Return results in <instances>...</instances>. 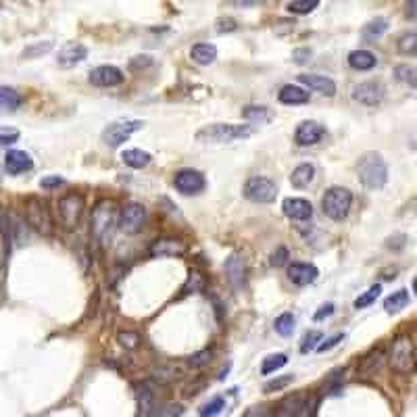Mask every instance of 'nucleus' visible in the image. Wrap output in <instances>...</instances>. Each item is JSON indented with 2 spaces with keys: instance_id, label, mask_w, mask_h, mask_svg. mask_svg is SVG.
I'll return each mask as SVG.
<instances>
[{
  "instance_id": "nucleus-37",
  "label": "nucleus",
  "mask_w": 417,
  "mask_h": 417,
  "mask_svg": "<svg viewBox=\"0 0 417 417\" xmlns=\"http://www.w3.org/2000/svg\"><path fill=\"white\" fill-rule=\"evenodd\" d=\"M394 75H396V80L409 84L411 88H417V67L398 65V67H394Z\"/></svg>"
},
{
  "instance_id": "nucleus-30",
  "label": "nucleus",
  "mask_w": 417,
  "mask_h": 417,
  "mask_svg": "<svg viewBox=\"0 0 417 417\" xmlns=\"http://www.w3.org/2000/svg\"><path fill=\"white\" fill-rule=\"evenodd\" d=\"M407 305H409V292H407L405 288L392 292V294L384 300V309H386V313H390V315H394V313L403 311Z\"/></svg>"
},
{
  "instance_id": "nucleus-25",
  "label": "nucleus",
  "mask_w": 417,
  "mask_h": 417,
  "mask_svg": "<svg viewBox=\"0 0 417 417\" xmlns=\"http://www.w3.org/2000/svg\"><path fill=\"white\" fill-rule=\"evenodd\" d=\"M313 180H315V167L309 165V163H302L298 165L292 176H290V184L296 188V190H305L313 184Z\"/></svg>"
},
{
  "instance_id": "nucleus-31",
  "label": "nucleus",
  "mask_w": 417,
  "mask_h": 417,
  "mask_svg": "<svg viewBox=\"0 0 417 417\" xmlns=\"http://www.w3.org/2000/svg\"><path fill=\"white\" fill-rule=\"evenodd\" d=\"M396 50L405 57H417V32L403 34L396 42Z\"/></svg>"
},
{
  "instance_id": "nucleus-47",
  "label": "nucleus",
  "mask_w": 417,
  "mask_h": 417,
  "mask_svg": "<svg viewBox=\"0 0 417 417\" xmlns=\"http://www.w3.org/2000/svg\"><path fill=\"white\" fill-rule=\"evenodd\" d=\"M63 184H65V180L59 178V176H46V178L40 180V188H44V190H55V188H59Z\"/></svg>"
},
{
  "instance_id": "nucleus-15",
  "label": "nucleus",
  "mask_w": 417,
  "mask_h": 417,
  "mask_svg": "<svg viewBox=\"0 0 417 417\" xmlns=\"http://www.w3.org/2000/svg\"><path fill=\"white\" fill-rule=\"evenodd\" d=\"M88 57V48L80 42H67L61 50H59V57H57V63L63 67V69H71L75 65H80L84 59Z\"/></svg>"
},
{
  "instance_id": "nucleus-52",
  "label": "nucleus",
  "mask_w": 417,
  "mask_h": 417,
  "mask_svg": "<svg viewBox=\"0 0 417 417\" xmlns=\"http://www.w3.org/2000/svg\"><path fill=\"white\" fill-rule=\"evenodd\" d=\"M405 17L409 21H417V0H405Z\"/></svg>"
},
{
  "instance_id": "nucleus-6",
  "label": "nucleus",
  "mask_w": 417,
  "mask_h": 417,
  "mask_svg": "<svg viewBox=\"0 0 417 417\" xmlns=\"http://www.w3.org/2000/svg\"><path fill=\"white\" fill-rule=\"evenodd\" d=\"M350 204H353V194L346 188H340V186H334V188L326 190V194L322 198L324 215H328L334 222H342L348 215Z\"/></svg>"
},
{
  "instance_id": "nucleus-48",
  "label": "nucleus",
  "mask_w": 417,
  "mask_h": 417,
  "mask_svg": "<svg viewBox=\"0 0 417 417\" xmlns=\"http://www.w3.org/2000/svg\"><path fill=\"white\" fill-rule=\"evenodd\" d=\"M340 340H344V334H334V336L326 338L324 342H320L315 350H318V353H326V350H332V348H334V346H336V344H338Z\"/></svg>"
},
{
  "instance_id": "nucleus-27",
  "label": "nucleus",
  "mask_w": 417,
  "mask_h": 417,
  "mask_svg": "<svg viewBox=\"0 0 417 417\" xmlns=\"http://www.w3.org/2000/svg\"><path fill=\"white\" fill-rule=\"evenodd\" d=\"M307 403H309L307 394L286 396V398L282 401V405H280L278 415H302V413H305L302 409H307Z\"/></svg>"
},
{
  "instance_id": "nucleus-4",
  "label": "nucleus",
  "mask_w": 417,
  "mask_h": 417,
  "mask_svg": "<svg viewBox=\"0 0 417 417\" xmlns=\"http://www.w3.org/2000/svg\"><path fill=\"white\" fill-rule=\"evenodd\" d=\"M25 222L42 236H50L55 232V222H52L50 208H48L46 200H42L38 196H29L25 200Z\"/></svg>"
},
{
  "instance_id": "nucleus-9",
  "label": "nucleus",
  "mask_w": 417,
  "mask_h": 417,
  "mask_svg": "<svg viewBox=\"0 0 417 417\" xmlns=\"http://www.w3.org/2000/svg\"><path fill=\"white\" fill-rule=\"evenodd\" d=\"M244 196L257 204H270L278 198V186L270 178H250L244 184Z\"/></svg>"
},
{
  "instance_id": "nucleus-28",
  "label": "nucleus",
  "mask_w": 417,
  "mask_h": 417,
  "mask_svg": "<svg viewBox=\"0 0 417 417\" xmlns=\"http://www.w3.org/2000/svg\"><path fill=\"white\" fill-rule=\"evenodd\" d=\"M388 29V19L384 17H376L374 21H370L368 25H363L361 29V36L365 42H376L378 38H382Z\"/></svg>"
},
{
  "instance_id": "nucleus-14",
  "label": "nucleus",
  "mask_w": 417,
  "mask_h": 417,
  "mask_svg": "<svg viewBox=\"0 0 417 417\" xmlns=\"http://www.w3.org/2000/svg\"><path fill=\"white\" fill-rule=\"evenodd\" d=\"M326 136V128L318 121H302L298 123L296 132H294V142L298 146H313L322 142V138Z\"/></svg>"
},
{
  "instance_id": "nucleus-41",
  "label": "nucleus",
  "mask_w": 417,
  "mask_h": 417,
  "mask_svg": "<svg viewBox=\"0 0 417 417\" xmlns=\"http://www.w3.org/2000/svg\"><path fill=\"white\" fill-rule=\"evenodd\" d=\"M52 48V42H38V44H32L23 50V57L25 59H36L40 55H46V52Z\"/></svg>"
},
{
  "instance_id": "nucleus-1",
  "label": "nucleus",
  "mask_w": 417,
  "mask_h": 417,
  "mask_svg": "<svg viewBox=\"0 0 417 417\" xmlns=\"http://www.w3.org/2000/svg\"><path fill=\"white\" fill-rule=\"evenodd\" d=\"M115 224H117V204L113 200H98L90 219L92 238L104 246L113 236Z\"/></svg>"
},
{
  "instance_id": "nucleus-32",
  "label": "nucleus",
  "mask_w": 417,
  "mask_h": 417,
  "mask_svg": "<svg viewBox=\"0 0 417 417\" xmlns=\"http://www.w3.org/2000/svg\"><path fill=\"white\" fill-rule=\"evenodd\" d=\"M286 363H288V357H286L284 353L270 355V357L263 359V365H261V374H263V376H270V374H274L276 370L284 368Z\"/></svg>"
},
{
  "instance_id": "nucleus-5",
  "label": "nucleus",
  "mask_w": 417,
  "mask_h": 417,
  "mask_svg": "<svg viewBox=\"0 0 417 417\" xmlns=\"http://www.w3.org/2000/svg\"><path fill=\"white\" fill-rule=\"evenodd\" d=\"M390 368L392 372L407 376L415 370V348L409 336L401 334L392 340V348H390Z\"/></svg>"
},
{
  "instance_id": "nucleus-29",
  "label": "nucleus",
  "mask_w": 417,
  "mask_h": 417,
  "mask_svg": "<svg viewBox=\"0 0 417 417\" xmlns=\"http://www.w3.org/2000/svg\"><path fill=\"white\" fill-rule=\"evenodd\" d=\"M121 159H123L126 165H130L134 169H142V167H146L152 161V156L148 152L140 150V148H128V150H123Z\"/></svg>"
},
{
  "instance_id": "nucleus-3",
  "label": "nucleus",
  "mask_w": 417,
  "mask_h": 417,
  "mask_svg": "<svg viewBox=\"0 0 417 417\" xmlns=\"http://www.w3.org/2000/svg\"><path fill=\"white\" fill-rule=\"evenodd\" d=\"M252 134L250 126H236V123H213L206 126L196 134L198 142L204 144H228L236 140H244Z\"/></svg>"
},
{
  "instance_id": "nucleus-33",
  "label": "nucleus",
  "mask_w": 417,
  "mask_h": 417,
  "mask_svg": "<svg viewBox=\"0 0 417 417\" xmlns=\"http://www.w3.org/2000/svg\"><path fill=\"white\" fill-rule=\"evenodd\" d=\"M320 7V0H292V3L286 7L288 13L292 15H309Z\"/></svg>"
},
{
  "instance_id": "nucleus-43",
  "label": "nucleus",
  "mask_w": 417,
  "mask_h": 417,
  "mask_svg": "<svg viewBox=\"0 0 417 417\" xmlns=\"http://www.w3.org/2000/svg\"><path fill=\"white\" fill-rule=\"evenodd\" d=\"M117 342H119L123 348L132 350V348H136V346L140 344V334H136V332H121V334L117 336Z\"/></svg>"
},
{
  "instance_id": "nucleus-42",
  "label": "nucleus",
  "mask_w": 417,
  "mask_h": 417,
  "mask_svg": "<svg viewBox=\"0 0 417 417\" xmlns=\"http://www.w3.org/2000/svg\"><path fill=\"white\" fill-rule=\"evenodd\" d=\"M184 413V409L180 407V405H169V403H165V405H161V407H154L152 411H148L146 415H182Z\"/></svg>"
},
{
  "instance_id": "nucleus-20",
  "label": "nucleus",
  "mask_w": 417,
  "mask_h": 417,
  "mask_svg": "<svg viewBox=\"0 0 417 417\" xmlns=\"http://www.w3.org/2000/svg\"><path fill=\"white\" fill-rule=\"evenodd\" d=\"M5 167L11 176H19L23 171H29L34 167V161L25 150H9L5 156Z\"/></svg>"
},
{
  "instance_id": "nucleus-36",
  "label": "nucleus",
  "mask_w": 417,
  "mask_h": 417,
  "mask_svg": "<svg viewBox=\"0 0 417 417\" xmlns=\"http://www.w3.org/2000/svg\"><path fill=\"white\" fill-rule=\"evenodd\" d=\"M226 409V401H224V396H213L211 401L208 403H204L200 409H198V413L202 415V417H213V415H219L222 411Z\"/></svg>"
},
{
  "instance_id": "nucleus-54",
  "label": "nucleus",
  "mask_w": 417,
  "mask_h": 417,
  "mask_svg": "<svg viewBox=\"0 0 417 417\" xmlns=\"http://www.w3.org/2000/svg\"><path fill=\"white\" fill-rule=\"evenodd\" d=\"M332 313H334V305H332V302H328V305H324V307H322V309L315 313V315H313V320H315V322H322V320L330 318Z\"/></svg>"
},
{
  "instance_id": "nucleus-46",
  "label": "nucleus",
  "mask_w": 417,
  "mask_h": 417,
  "mask_svg": "<svg viewBox=\"0 0 417 417\" xmlns=\"http://www.w3.org/2000/svg\"><path fill=\"white\" fill-rule=\"evenodd\" d=\"M292 380H294V376H282V378H276V380H272V382H267L265 384V392H278V390H282V388H286V386H290L292 384Z\"/></svg>"
},
{
  "instance_id": "nucleus-56",
  "label": "nucleus",
  "mask_w": 417,
  "mask_h": 417,
  "mask_svg": "<svg viewBox=\"0 0 417 417\" xmlns=\"http://www.w3.org/2000/svg\"><path fill=\"white\" fill-rule=\"evenodd\" d=\"M230 3H232L234 7H238V9H250V7L261 5L263 0H230Z\"/></svg>"
},
{
  "instance_id": "nucleus-38",
  "label": "nucleus",
  "mask_w": 417,
  "mask_h": 417,
  "mask_svg": "<svg viewBox=\"0 0 417 417\" xmlns=\"http://www.w3.org/2000/svg\"><path fill=\"white\" fill-rule=\"evenodd\" d=\"M242 115H244V119H248L252 123H265V121H270V113H267L265 107H246L242 111Z\"/></svg>"
},
{
  "instance_id": "nucleus-8",
  "label": "nucleus",
  "mask_w": 417,
  "mask_h": 417,
  "mask_svg": "<svg viewBox=\"0 0 417 417\" xmlns=\"http://www.w3.org/2000/svg\"><path fill=\"white\" fill-rule=\"evenodd\" d=\"M142 121L138 119H117L113 123H109L102 132V142L107 144L109 148H117L121 146L126 140H130L138 130H142Z\"/></svg>"
},
{
  "instance_id": "nucleus-12",
  "label": "nucleus",
  "mask_w": 417,
  "mask_h": 417,
  "mask_svg": "<svg viewBox=\"0 0 417 417\" xmlns=\"http://www.w3.org/2000/svg\"><path fill=\"white\" fill-rule=\"evenodd\" d=\"M174 186H176V190L182 192V194H198V192L204 190L206 180H204V176H202L200 171H196V169H182V171L176 174Z\"/></svg>"
},
{
  "instance_id": "nucleus-55",
  "label": "nucleus",
  "mask_w": 417,
  "mask_h": 417,
  "mask_svg": "<svg viewBox=\"0 0 417 417\" xmlns=\"http://www.w3.org/2000/svg\"><path fill=\"white\" fill-rule=\"evenodd\" d=\"M192 286V290H200L202 286H204V282H202V278L198 276V274H190V280H188V284L184 286V290H188Z\"/></svg>"
},
{
  "instance_id": "nucleus-40",
  "label": "nucleus",
  "mask_w": 417,
  "mask_h": 417,
  "mask_svg": "<svg viewBox=\"0 0 417 417\" xmlns=\"http://www.w3.org/2000/svg\"><path fill=\"white\" fill-rule=\"evenodd\" d=\"M322 332H307L305 334V338H302V342H300V353L302 355H307V353H311V350H315L318 348V342H322Z\"/></svg>"
},
{
  "instance_id": "nucleus-51",
  "label": "nucleus",
  "mask_w": 417,
  "mask_h": 417,
  "mask_svg": "<svg viewBox=\"0 0 417 417\" xmlns=\"http://www.w3.org/2000/svg\"><path fill=\"white\" fill-rule=\"evenodd\" d=\"M405 244H407V236H405V234H398V236L388 238V244H386V246L392 248V250H403Z\"/></svg>"
},
{
  "instance_id": "nucleus-11",
  "label": "nucleus",
  "mask_w": 417,
  "mask_h": 417,
  "mask_svg": "<svg viewBox=\"0 0 417 417\" xmlns=\"http://www.w3.org/2000/svg\"><path fill=\"white\" fill-rule=\"evenodd\" d=\"M355 102H361L365 107H376L384 100V88L380 82H361L350 92Z\"/></svg>"
},
{
  "instance_id": "nucleus-26",
  "label": "nucleus",
  "mask_w": 417,
  "mask_h": 417,
  "mask_svg": "<svg viewBox=\"0 0 417 417\" xmlns=\"http://www.w3.org/2000/svg\"><path fill=\"white\" fill-rule=\"evenodd\" d=\"M278 98H280L282 104H307V102H309V92H305V90L298 88V86L288 84V86H284V88L280 90Z\"/></svg>"
},
{
  "instance_id": "nucleus-13",
  "label": "nucleus",
  "mask_w": 417,
  "mask_h": 417,
  "mask_svg": "<svg viewBox=\"0 0 417 417\" xmlns=\"http://www.w3.org/2000/svg\"><path fill=\"white\" fill-rule=\"evenodd\" d=\"M90 84L98 86V88H113V86H119L123 84L126 75L121 69L113 67V65H100V67H94L88 75Z\"/></svg>"
},
{
  "instance_id": "nucleus-23",
  "label": "nucleus",
  "mask_w": 417,
  "mask_h": 417,
  "mask_svg": "<svg viewBox=\"0 0 417 417\" xmlns=\"http://www.w3.org/2000/svg\"><path fill=\"white\" fill-rule=\"evenodd\" d=\"M21 107V94L9 86H0V113H15Z\"/></svg>"
},
{
  "instance_id": "nucleus-44",
  "label": "nucleus",
  "mask_w": 417,
  "mask_h": 417,
  "mask_svg": "<svg viewBox=\"0 0 417 417\" xmlns=\"http://www.w3.org/2000/svg\"><path fill=\"white\" fill-rule=\"evenodd\" d=\"M138 403H140V409H144V415H146L150 411V407H152V392H150V388L146 384H142L138 388Z\"/></svg>"
},
{
  "instance_id": "nucleus-18",
  "label": "nucleus",
  "mask_w": 417,
  "mask_h": 417,
  "mask_svg": "<svg viewBox=\"0 0 417 417\" xmlns=\"http://www.w3.org/2000/svg\"><path fill=\"white\" fill-rule=\"evenodd\" d=\"M282 208H284V215L292 222H307L313 215V206L305 198H286Z\"/></svg>"
},
{
  "instance_id": "nucleus-50",
  "label": "nucleus",
  "mask_w": 417,
  "mask_h": 417,
  "mask_svg": "<svg viewBox=\"0 0 417 417\" xmlns=\"http://www.w3.org/2000/svg\"><path fill=\"white\" fill-rule=\"evenodd\" d=\"M236 29H238V25H236L234 19H230V17L217 19V32H219V34H224V32H236Z\"/></svg>"
},
{
  "instance_id": "nucleus-53",
  "label": "nucleus",
  "mask_w": 417,
  "mask_h": 417,
  "mask_svg": "<svg viewBox=\"0 0 417 417\" xmlns=\"http://www.w3.org/2000/svg\"><path fill=\"white\" fill-rule=\"evenodd\" d=\"M309 57H311V50H309V48H298V50H294V52H292V61H294V63H298V65L307 63V61H309Z\"/></svg>"
},
{
  "instance_id": "nucleus-22",
  "label": "nucleus",
  "mask_w": 417,
  "mask_h": 417,
  "mask_svg": "<svg viewBox=\"0 0 417 417\" xmlns=\"http://www.w3.org/2000/svg\"><path fill=\"white\" fill-rule=\"evenodd\" d=\"M346 61L355 71H370V69H374L378 65L376 55L370 50H353Z\"/></svg>"
},
{
  "instance_id": "nucleus-16",
  "label": "nucleus",
  "mask_w": 417,
  "mask_h": 417,
  "mask_svg": "<svg viewBox=\"0 0 417 417\" xmlns=\"http://www.w3.org/2000/svg\"><path fill=\"white\" fill-rule=\"evenodd\" d=\"M186 252L188 246L180 238H161L150 246V257H184Z\"/></svg>"
},
{
  "instance_id": "nucleus-49",
  "label": "nucleus",
  "mask_w": 417,
  "mask_h": 417,
  "mask_svg": "<svg viewBox=\"0 0 417 417\" xmlns=\"http://www.w3.org/2000/svg\"><path fill=\"white\" fill-rule=\"evenodd\" d=\"M288 261V250L284 246H280L274 254H272V265L274 267H284Z\"/></svg>"
},
{
  "instance_id": "nucleus-21",
  "label": "nucleus",
  "mask_w": 417,
  "mask_h": 417,
  "mask_svg": "<svg viewBox=\"0 0 417 417\" xmlns=\"http://www.w3.org/2000/svg\"><path fill=\"white\" fill-rule=\"evenodd\" d=\"M298 82L305 84V86H309L311 90H315V92L324 94V96H334V94H336V84H334L330 78H326V75L302 73V75H298Z\"/></svg>"
},
{
  "instance_id": "nucleus-19",
  "label": "nucleus",
  "mask_w": 417,
  "mask_h": 417,
  "mask_svg": "<svg viewBox=\"0 0 417 417\" xmlns=\"http://www.w3.org/2000/svg\"><path fill=\"white\" fill-rule=\"evenodd\" d=\"M320 276V270L311 263H292L288 265V280L296 286H307L313 284Z\"/></svg>"
},
{
  "instance_id": "nucleus-24",
  "label": "nucleus",
  "mask_w": 417,
  "mask_h": 417,
  "mask_svg": "<svg viewBox=\"0 0 417 417\" xmlns=\"http://www.w3.org/2000/svg\"><path fill=\"white\" fill-rule=\"evenodd\" d=\"M190 57L196 65H211L217 59V48L213 44H194L190 50Z\"/></svg>"
},
{
  "instance_id": "nucleus-35",
  "label": "nucleus",
  "mask_w": 417,
  "mask_h": 417,
  "mask_svg": "<svg viewBox=\"0 0 417 417\" xmlns=\"http://www.w3.org/2000/svg\"><path fill=\"white\" fill-rule=\"evenodd\" d=\"M380 292H382V286L380 284H376V286H372L370 290H365L357 300H355V309H365V307H370V305H374L376 300H378V296H380Z\"/></svg>"
},
{
  "instance_id": "nucleus-45",
  "label": "nucleus",
  "mask_w": 417,
  "mask_h": 417,
  "mask_svg": "<svg viewBox=\"0 0 417 417\" xmlns=\"http://www.w3.org/2000/svg\"><path fill=\"white\" fill-rule=\"evenodd\" d=\"M19 130L13 128H0V146H11L19 140Z\"/></svg>"
},
{
  "instance_id": "nucleus-34",
  "label": "nucleus",
  "mask_w": 417,
  "mask_h": 417,
  "mask_svg": "<svg viewBox=\"0 0 417 417\" xmlns=\"http://www.w3.org/2000/svg\"><path fill=\"white\" fill-rule=\"evenodd\" d=\"M294 318L290 315V313H282V315L274 322V330L280 334V336H292V332H294Z\"/></svg>"
},
{
  "instance_id": "nucleus-59",
  "label": "nucleus",
  "mask_w": 417,
  "mask_h": 417,
  "mask_svg": "<svg viewBox=\"0 0 417 417\" xmlns=\"http://www.w3.org/2000/svg\"><path fill=\"white\" fill-rule=\"evenodd\" d=\"M0 228H3V215H0Z\"/></svg>"
},
{
  "instance_id": "nucleus-17",
  "label": "nucleus",
  "mask_w": 417,
  "mask_h": 417,
  "mask_svg": "<svg viewBox=\"0 0 417 417\" xmlns=\"http://www.w3.org/2000/svg\"><path fill=\"white\" fill-rule=\"evenodd\" d=\"M226 278L234 290H240L246 280V261L240 254H230L226 261Z\"/></svg>"
},
{
  "instance_id": "nucleus-10",
  "label": "nucleus",
  "mask_w": 417,
  "mask_h": 417,
  "mask_svg": "<svg viewBox=\"0 0 417 417\" xmlns=\"http://www.w3.org/2000/svg\"><path fill=\"white\" fill-rule=\"evenodd\" d=\"M146 226V208L138 202H126L119 213V230L128 236H136Z\"/></svg>"
},
{
  "instance_id": "nucleus-39",
  "label": "nucleus",
  "mask_w": 417,
  "mask_h": 417,
  "mask_svg": "<svg viewBox=\"0 0 417 417\" xmlns=\"http://www.w3.org/2000/svg\"><path fill=\"white\" fill-rule=\"evenodd\" d=\"M211 359H213V350H200V353H196V355H192L190 359H188V365L190 368H194V370H200V368H206L208 363H211Z\"/></svg>"
},
{
  "instance_id": "nucleus-58",
  "label": "nucleus",
  "mask_w": 417,
  "mask_h": 417,
  "mask_svg": "<svg viewBox=\"0 0 417 417\" xmlns=\"http://www.w3.org/2000/svg\"><path fill=\"white\" fill-rule=\"evenodd\" d=\"M413 292H415V294H417V278H415V280H413Z\"/></svg>"
},
{
  "instance_id": "nucleus-7",
  "label": "nucleus",
  "mask_w": 417,
  "mask_h": 417,
  "mask_svg": "<svg viewBox=\"0 0 417 417\" xmlns=\"http://www.w3.org/2000/svg\"><path fill=\"white\" fill-rule=\"evenodd\" d=\"M84 206H86V200L80 192H69V194L59 198L57 211H59L61 226L65 230H78L82 213H84Z\"/></svg>"
},
{
  "instance_id": "nucleus-2",
  "label": "nucleus",
  "mask_w": 417,
  "mask_h": 417,
  "mask_svg": "<svg viewBox=\"0 0 417 417\" xmlns=\"http://www.w3.org/2000/svg\"><path fill=\"white\" fill-rule=\"evenodd\" d=\"M357 174L368 190H382L388 182V167L380 152H365L357 163Z\"/></svg>"
},
{
  "instance_id": "nucleus-57",
  "label": "nucleus",
  "mask_w": 417,
  "mask_h": 417,
  "mask_svg": "<svg viewBox=\"0 0 417 417\" xmlns=\"http://www.w3.org/2000/svg\"><path fill=\"white\" fill-rule=\"evenodd\" d=\"M138 61H132V69H136L138 65L146 67V65H152V59L150 57H136Z\"/></svg>"
}]
</instances>
